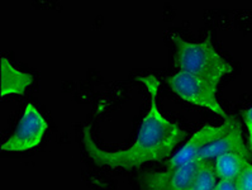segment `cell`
I'll list each match as a JSON object with an SVG mask.
<instances>
[{"label": "cell", "mask_w": 252, "mask_h": 190, "mask_svg": "<svg viewBox=\"0 0 252 190\" xmlns=\"http://www.w3.org/2000/svg\"><path fill=\"white\" fill-rule=\"evenodd\" d=\"M227 126H228L227 119H225V122L222 126H218V127L211 125L203 126L181 147L180 151L172 156L171 160L169 161V167L180 166V165H184V163L189 162L194 158H198L199 154L202 152L204 147L211 145L212 142H214L217 138H220L224 133V131L227 129Z\"/></svg>", "instance_id": "cell-7"}, {"label": "cell", "mask_w": 252, "mask_h": 190, "mask_svg": "<svg viewBox=\"0 0 252 190\" xmlns=\"http://www.w3.org/2000/svg\"><path fill=\"white\" fill-rule=\"evenodd\" d=\"M243 121H245V125H246L247 129L249 131H252V107L250 109L245 110L243 112Z\"/></svg>", "instance_id": "cell-13"}, {"label": "cell", "mask_w": 252, "mask_h": 190, "mask_svg": "<svg viewBox=\"0 0 252 190\" xmlns=\"http://www.w3.org/2000/svg\"><path fill=\"white\" fill-rule=\"evenodd\" d=\"M0 75H1V85H0L1 98L10 94H24L28 86L33 83L32 75L15 68L5 57H1L0 60Z\"/></svg>", "instance_id": "cell-8"}, {"label": "cell", "mask_w": 252, "mask_h": 190, "mask_svg": "<svg viewBox=\"0 0 252 190\" xmlns=\"http://www.w3.org/2000/svg\"><path fill=\"white\" fill-rule=\"evenodd\" d=\"M249 134H250V137H249V142H250V150H251V151H252V131H249Z\"/></svg>", "instance_id": "cell-14"}, {"label": "cell", "mask_w": 252, "mask_h": 190, "mask_svg": "<svg viewBox=\"0 0 252 190\" xmlns=\"http://www.w3.org/2000/svg\"><path fill=\"white\" fill-rule=\"evenodd\" d=\"M213 190H237L233 181L228 180H220L217 183L216 188Z\"/></svg>", "instance_id": "cell-12"}, {"label": "cell", "mask_w": 252, "mask_h": 190, "mask_svg": "<svg viewBox=\"0 0 252 190\" xmlns=\"http://www.w3.org/2000/svg\"><path fill=\"white\" fill-rule=\"evenodd\" d=\"M203 158H194L189 162L161 172H147L142 176L143 190H184L199 169Z\"/></svg>", "instance_id": "cell-5"}, {"label": "cell", "mask_w": 252, "mask_h": 190, "mask_svg": "<svg viewBox=\"0 0 252 190\" xmlns=\"http://www.w3.org/2000/svg\"><path fill=\"white\" fill-rule=\"evenodd\" d=\"M249 162V158L240 154H223L218 156L214 163L217 178L220 180L234 181L240 175L243 167Z\"/></svg>", "instance_id": "cell-9"}, {"label": "cell", "mask_w": 252, "mask_h": 190, "mask_svg": "<svg viewBox=\"0 0 252 190\" xmlns=\"http://www.w3.org/2000/svg\"><path fill=\"white\" fill-rule=\"evenodd\" d=\"M47 128L48 123L45 117L30 103L26 105L14 133L1 145V150L8 152H24L34 149L42 142Z\"/></svg>", "instance_id": "cell-4"}, {"label": "cell", "mask_w": 252, "mask_h": 190, "mask_svg": "<svg viewBox=\"0 0 252 190\" xmlns=\"http://www.w3.org/2000/svg\"><path fill=\"white\" fill-rule=\"evenodd\" d=\"M167 83L181 99L198 107L207 108L213 113L227 118L224 109L217 100V85L187 71H179L169 76Z\"/></svg>", "instance_id": "cell-3"}, {"label": "cell", "mask_w": 252, "mask_h": 190, "mask_svg": "<svg viewBox=\"0 0 252 190\" xmlns=\"http://www.w3.org/2000/svg\"><path fill=\"white\" fill-rule=\"evenodd\" d=\"M237 190H252V165L246 163L237 179L233 181Z\"/></svg>", "instance_id": "cell-11"}, {"label": "cell", "mask_w": 252, "mask_h": 190, "mask_svg": "<svg viewBox=\"0 0 252 190\" xmlns=\"http://www.w3.org/2000/svg\"><path fill=\"white\" fill-rule=\"evenodd\" d=\"M175 45V66L218 86L225 74L233 72L234 67L225 61L214 48L211 34L202 42H188L171 34Z\"/></svg>", "instance_id": "cell-2"}, {"label": "cell", "mask_w": 252, "mask_h": 190, "mask_svg": "<svg viewBox=\"0 0 252 190\" xmlns=\"http://www.w3.org/2000/svg\"><path fill=\"white\" fill-rule=\"evenodd\" d=\"M217 185V174L212 160H203L199 169L184 190H213Z\"/></svg>", "instance_id": "cell-10"}, {"label": "cell", "mask_w": 252, "mask_h": 190, "mask_svg": "<svg viewBox=\"0 0 252 190\" xmlns=\"http://www.w3.org/2000/svg\"><path fill=\"white\" fill-rule=\"evenodd\" d=\"M227 129L224 133L217 138L214 142L211 145H208L207 147L202 150V152L199 154L198 158H203V160H212V158H217L218 156L223 154H240L245 158H250L249 150L246 149V146L243 143L242 132H241L240 123L236 121L234 117H227Z\"/></svg>", "instance_id": "cell-6"}, {"label": "cell", "mask_w": 252, "mask_h": 190, "mask_svg": "<svg viewBox=\"0 0 252 190\" xmlns=\"http://www.w3.org/2000/svg\"><path fill=\"white\" fill-rule=\"evenodd\" d=\"M137 80L146 86L150 94V109L141 125L137 140L129 149L108 152L94 142L90 128L84 129V146L92 160L100 166L113 169L141 166L150 161H161L169 158L176 146L185 137V132L178 123L170 122L160 113L158 107V95L160 81L156 76H138Z\"/></svg>", "instance_id": "cell-1"}]
</instances>
